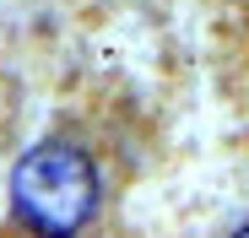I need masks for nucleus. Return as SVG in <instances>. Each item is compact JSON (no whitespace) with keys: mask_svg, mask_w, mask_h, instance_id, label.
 <instances>
[{"mask_svg":"<svg viewBox=\"0 0 249 238\" xmlns=\"http://www.w3.org/2000/svg\"><path fill=\"white\" fill-rule=\"evenodd\" d=\"M98 206V168L71 141H38L11 173V211L38 238H76Z\"/></svg>","mask_w":249,"mask_h":238,"instance_id":"f257e3e1","label":"nucleus"},{"mask_svg":"<svg viewBox=\"0 0 249 238\" xmlns=\"http://www.w3.org/2000/svg\"><path fill=\"white\" fill-rule=\"evenodd\" d=\"M233 238H249V227H238V233H233Z\"/></svg>","mask_w":249,"mask_h":238,"instance_id":"f03ea898","label":"nucleus"}]
</instances>
